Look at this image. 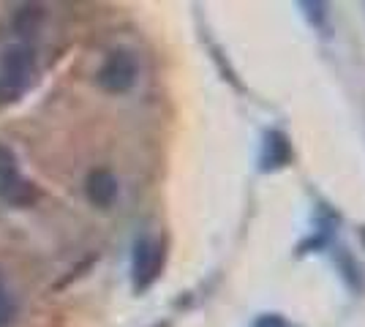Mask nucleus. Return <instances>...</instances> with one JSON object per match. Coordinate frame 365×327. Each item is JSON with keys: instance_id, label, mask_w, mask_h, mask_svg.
Wrapping results in <instances>:
<instances>
[{"instance_id": "1", "label": "nucleus", "mask_w": 365, "mask_h": 327, "mask_svg": "<svg viewBox=\"0 0 365 327\" xmlns=\"http://www.w3.org/2000/svg\"><path fill=\"white\" fill-rule=\"evenodd\" d=\"M36 58L28 47H9L0 68V101H14L33 79Z\"/></svg>"}, {"instance_id": "6", "label": "nucleus", "mask_w": 365, "mask_h": 327, "mask_svg": "<svg viewBox=\"0 0 365 327\" xmlns=\"http://www.w3.org/2000/svg\"><path fill=\"white\" fill-rule=\"evenodd\" d=\"M0 197H3L9 204H14V207H31V204L38 202L41 194H38V188L33 186L28 177L16 175V177H11L9 183L0 186Z\"/></svg>"}, {"instance_id": "5", "label": "nucleus", "mask_w": 365, "mask_h": 327, "mask_svg": "<svg viewBox=\"0 0 365 327\" xmlns=\"http://www.w3.org/2000/svg\"><path fill=\"white\" fill-rule=\"evenodd\" d=\"M292 158V147L281 131H267L264 137V150H262V170H281Z\"/></svg>"}, {"instance_id": "8", "label": "nucleus", "mask_w": 365, "mask_h": 327, "mask_svg": "<svg viewBox=\"0 0 365 327\" xmlns=\"http://www.w3.org/2000/svg\"><path fill=\"white\" fill-rule=\"evenodd\" d=\"M41 22V11L36 9V6H25V9H19V14H16L14 25L19 33H31L36 25Z\"/></svg>"}, {"instance_id": "9", "label": "nucleus", "mask_w": 365, "mask_h": 327, "mask_svg": "<svg viewBox=\"0 0 365 327\" xmlns=\"http://www.w3.org/2000/svg\"><path fill=\"white\" fill-rule=\"evenodd\" d=\"M16 175H19V170H16V156L6 145H0V186L9 183Z\"/></svg>"}, {"instance_id": "4", "label": "nucleus", "mask_w": 365, "mask_h": 327, "mask_svg": "<svg viewBox=\"0 0 365 327\" xmlns=\"http://www.w3.org/2000/svg\"><path fill=\"white\" fill-rule=\"evenodd\" d=\"M85 194L96 207H109L118 199V177L109 170H93L85 180Z\"/></svg>"}, {"instance_id": "11", "label": "nucleus", "mask_w": 365, "mask_h": 327, "mask_svg": "<svg viewBox=\"0 0 365 327\" xmlns=\"http://www.w3.org/2000/svg\"><path fill=\"white\" fill-rule=\"evenodd\" d=\"M303 9L311 22L322 25V19H324V3H303Z\"/></svg>"}, {"instance_id": "3", "label": "nucleus", "mask_w": 365, "mask_h": 327, "mask_svg": "<svg viewBox=\"0 0 365 327\" xmlns=\"http://www.w3.org/2000/svg\"><path fill=\"white\" fill-rule=\"evenodd\" d=\"M164 265V246L153 237H139L134 243V254H131V279H134V289L145 292L150 286L158 270Z\"/></svg>"}, {"instance_id": "7", "label": "nucleus", "mask_w": 365, "mask_h": 327, "mask_svg": "<svg viewBox=\"0 0 365 327\" xmlns=\"http://www.w3.org/2000/svg\"><path fill=\"white\" fill-rule=\"evenodd\" d=\"M14 316H16V300L9 292V286L3 284V276H0V327L11 325Z\"/></svg>"}, {"instance_id": "2", "label": "nucleus", "mask_w": 365, "mask_h": 327, "mask_svg": "<svg viewBox=\"0 0 365 327\" xmlns=\"http://www.w3.org/2000/svg\"><path fill=\"white\" fill-rule=\"evenodd\" d=\"M137 77H139L137 58H134V52H128V49H115V52H109V58L101 63V68H98V74H96L101 90H107V93H128V90L137 85Z\"/></svg>"}, {"instance_id": "10", "label": "nucleus", "mask_w": 365, "mask_h": 327, "mask_svg": "<svg viewBox=\"0 0 365 327\" xmlns=\"http://www.w3.org/2000/svg\"><path fill=\"white\" fill-rule=\"evenodd\" d=\"M254 327H292L281 313H262L257 322H254Z\"/></svg>"}]
</instances>
